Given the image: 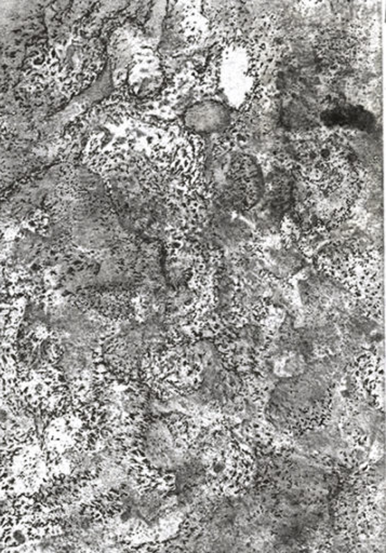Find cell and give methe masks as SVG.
Here are the masks:
<instances>
[{
  "instance_id": "cell-1",
  "label": "cell",
  "mask_w": 386,
  "mask_h": 553,
  "mask_svg": "<svg viewBox=\"0 0 386 553\" xmlns=\"http://www.w3.org/2000/svg\"><path fill=\"white\" fill-rule=\"evenodd\" d=\"M135 452L150 472L169 476L183 462L187 449L171 421L150 419L139 428Z\"/></svg>"
},
{
  "instance_id": "cell-4",
  "label": "cell",
  "mask_w": 386,
  "mask_h": 553,
  "mask_svg": "<svg viewBox=\"0 0 386 553\" xmlns=\"http://www.w3.org/2000/svg\"><path fill=\"white\" fill-rule=\"evenodd\" d=\"M264 274L270 279L287 282L307 268L303 248L293 242L270 247L261 253Z\"/></svg>"
},
{
  "instance_id": "cell-3",
  "label": "cell",
  "mask_w": 386,
  "mask_h": 553,
  "mask_svg": "<svg viewBox=\"0 0 386 553\" xmlns=\"http://www.w3.org/2000/svg\"><path fill=\"white\" fill-rule=\"evenodd\" d=\"M233 111L226 104L213 99L201 100L190 104L182 113L184 130L195 135H211L223 132L232 125Z\"/></svg>"
},
{
  "instance_id": "cell-6",
  "label": "cell",
  "mask_w": 386,
  "mask_h": 553,
  "mask_svg": "<svg viewBox=\"0 0 386 553\" xmlns=\"http://www.w3.org/2000/svg\"><path fill=\"white\" fill-rule=\"evenodd\" d=\"M268 276L258 283H239L235 292L237 313L254 316L265 305Z\"/></svg>"
},
{
  "instance_id": "cell-5",
  "label": "cell",
  "mask_w": 386,
  "mask_h": 553,
  "mask_svg": "<svg viewBox=\"0 0 386 553\" xmlns=\"http://www.w3.org/2000/svg\"><path fill=\"white\" fill-rule=\"evenodd\" d=\"M327 125H352L360 131L372 130L376 120L373 115L360 106H337L321 115Z\"/></svg>"
},
{
  "instance_id": "cell-2",
  "label": "cell",
  "mask_w": 386,
  "mask_h": 553,
  "mask_svg": "<svg viewBox=\"0 0 386 553\" xmlns=\"http://www.w3.org/2000/svg\"><path fill=\"white\" fill-rule=\"evenodd\" d=\"M270 338L265 327L254 318H249L239 325L234 322L226 334L223 350L232 366H242L254 362L263 352Z\"/></svg>"
}]
</instances>
